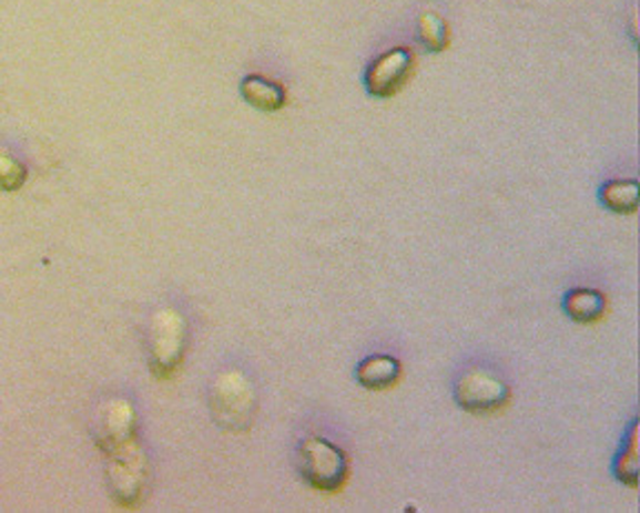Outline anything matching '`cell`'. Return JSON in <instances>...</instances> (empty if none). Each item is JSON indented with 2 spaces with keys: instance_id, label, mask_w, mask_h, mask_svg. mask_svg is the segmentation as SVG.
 <instances>
[{
  "instance_id": "cell-1",
  "label": "cell",
  "mask_w": 640,
  "mask_h": 513,
  "mask_svg": "<svg viewBox=\"0 0 640 513\" xmlns=\"http://www.w3.org/2000/svg\"><path fill=\"white\" fill-rule=\"evenodd\" d=\"M256 389L243 371H223L210 389V409L214 422L223 431L243 433L252 427L256 415Z\"/></svg>"
},
{
  "instance_id": "cell-2",
  "label": "cell",
  "mask_w": 640,
  "mask_h": 513,
  "mask_svg": "<svg viewBox=\"0 0 640 513\" xmlns=\"http://www.w3.org/2000/svg\"><path fill=\"white\" fill-rule=\"evenodd\" d=\"M105 480L112 497L121 506L139 504L150 486V460L139 440H130L105 453Z\"/></svg>"
},
{
  "instance_id": "cell-3",
  "label": "cell",
  "mask_w": 640,
  "mask_h": 513,
  "mask_svg": "<svg viewBox=\"0 0 640 513\" xmlns=\"http://www.w3.org/2000/svg\"><path fill=\"white\" fill-rule=\"evenodd\" d=\"M187 322L181 311L163 307L154 314L148 334L150 369L156 378H172L185 358Z\"/></svg>"
},
{
  "instance_id": "cell-4",
  "label": "cell",
  "mask_w": 640,
  "mask_h": 513,
  "mask_svg": "<svg viewBox=\"0 0 640 513\" xmlns=\"http://www.w3.org/2000/svg\"><path fill=\"white\" fill-rule=\"evenodd\" d=\"M298 466L303 478L321 491H336L347 480L345 453L323 438H309L301 444Z\"/></svg>"
},
{
  "instance_id": "cell-5",
  "label": "cell",
  "mask_w": 640,
  "mask_h": 513,
  "mask_svg": "<svg viewBox=\"0 0 640 513\" xmlns=\"http://www.w3.org/2000/svg\"><path fill=\"white\" fill-rule=\"evenodd\" d=\"M136 438V411L130 400H108L94 422V440L103 453Z\"/></svg>"
},
{
  "instance_id": "cell-6",
  "label": "cell",
  "mask_w": 640,
  "mask_h": 513,
  "mask_svg": "<svg viewBox=\"0 0 640 513\" xmlns=\"http://www.w3.org/2000/svg\"><path fill=\"white\" fill-rule=\"evenodd\" d=\"M509 398L507 384L480 369L467 371L456 384V400L463 409L471 413H487L500 409Z\"/></svg>"
},
{
  "instance_id": "cell-7",
  "label": "cell",
  "mask_w": 640,
  "mask_h": 513,
  "mask_svg": "<svg viewBox=\"0 0 640 513\" xmlns=\"http://www.w3.org/2000/svg\"><path fill=\"white\" fill-rule=\"evenodd\" d=\"M414 65V54L407 48H394L380 54L365 74V85L372 96L389 99L407 83Z\"/></svg>"
},
{
  "instance_id": "cell-8",
  "label": "cell",
  "mask_w": 640,
  "mask_h": 513,
  "mask_svg": "<svg viewBox=\"0 0 640 513\" xmlns=\"http://www.w3.org/2000/svg\"><path fill=\"white\" fill-rule=\"evenodd\" d=\"M241 94L245 103L256 107L258 112H278L287 103L283 85L263 79V76H247L241 83Z\"/></svg>"
},
{
  "instance_id": "cell-9",
  "label": "cell",
  "mask_w": 640,
  "mask_h": 513,
  "mask_svg": "<svg viewBox=\"0 0 640 513\" xmlns=\"http://www.w3.org/2000/svg\"><path fill=\"white\" fill-rule=\"evenodd\" d=\"M400 376V365L392 356H374L360 362L356 378L367 389H385L392 387Z\"/></svg>"
},
{
  "instance_id": "cell-10",
  "label": "cell",
  "mask_w": 640,
  "mask_h": 513,
  "mask_svg": "<svg viewBox=\"0 0 640 513\" xmlns=\"http://www.w3.org/2000/svg\"><path fill=\"white\" fill-rule=\"evenodd\" d=\"M600 203L613 214H633L638 209V183L611 181L600 189Z\"/></svg>"
},
{
  "instance_id": "cell-11",
  "label": "cell",
  "mask_w": 640,
  "mask_h": 513,
  "mask_svg": "<svg viewBox=\"0 0 640 513\" xmlns=\"http://www.w3.org/2000/svg\"><path fill=\"white\" fill-rule=\"evenodd\" d=\"M565 311L576 322H593L605 314V298L593 289H576L567 296Z\"/></svg>"
},
{
  "instance_id": "cell-12",
  "label": "cell",
  "mask_w": 640,
  "mask_h": 513,
  "mask_svg": "<svg viewBox=\"0 0 640 513\" xmlns=\"http://www.w3.org/2000/svg\"><path fill=\"white\" fill-rule=\"evenodd\" d=\"M28 181L26 163L8 147H0V192H19Z\"/></svg>"
},
{
  "instance_id": "cell-13",
  "label": "cell",
  "mask_w": 640,
  "mask_h": 513,
  "mask_svg": "<svg viewBox=\"0 0 640 513\" xmlns=\"http://www.w3.org/2000/svg\"><path fill=\"white\" fill-rule=\"evenodd\" d=\"M418 37H420V43L425 45V50L429 52H443L447 48V25L445 21L434 14V12H425L418 21Z\"/></svg>"
},
{
  "instance_id": "cell-14",
  "label": "cell",
  "mask_w": 640,
  "mask_h": 513,
  "mask_svg": "<svg viewBox=\"0 0 640 513\" xmlns=\"http://www.w3.org/2000/svg\"><path fill=\"white\" fill-rule=\"evenodd\" d=\"M618 478L627 484H636L638 478V451H636V422L629 431V444L622 449V455L618 460Z\"/></svg>"
}]
</instances>
